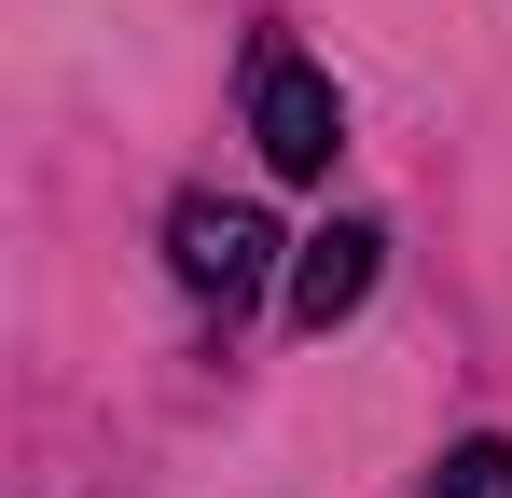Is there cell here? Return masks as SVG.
Instances as JSON below:
<instances>
[{
	"mask_svg": "<svg viewBox=\"0 0 512 498\" xmlns=\"http://www.w3.org/2000/svg\"><path fill=\"white\" fill-rule=\"evenodd\" d=\"M167 263H180L194 305H250L263 263H277V222L236 208V194H180V208H167Z\"/></svg>",
	"mask_w": 512,
	"mask_h": 498,
	"instance_id": "obj_2",
	"label": "cell"
},
{
	"mask_svg": "<svg viewBox=\"0 0 512 498\" xmlns=\"http://www.w3.org/2000/svg\"><path fill=\"white\" fill-rule=\"evenodd\" d=\"M374 222H319V236L291 249V319L305 332H333V319H360V291H374Z\"/></svg>",
	"mask_w": 512,
	"mask_h": 498,
	"instance_id": "obj_3",
	"label": "cell"
},
{
	"mask_svg": "<svg viewBox=\"0 0 512 498\" xmlns=\"http://www.w3.org/2000/svg\"><path fill=\"white\" fill-rule=\"evenodd\" d=\"M250 139H263V166H277V180H333V153H346L333 83L305 70L291 42H263V56H250Z\"/></svg>",
	"mask_w": 512,
	"mask_h": 498,
	"instance_id": "obj_1",
	"label": "cell"
},
{
	"mask_svg": "<svg viewBox=\"0 0 512 498\" xmlns=\"http://www.w3.org/2000/svg\"><path fill=\"white\" fill-rule=\"evenodd\" d=\"M429 498H512V443H457V457L429 471Z\"/></svg>",
	"mask_w": 512,
	"mask_h": 498,
	"instance_id": "obj_4",
	"label": "cell"
}]
</instances>
